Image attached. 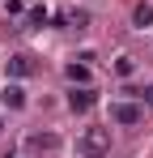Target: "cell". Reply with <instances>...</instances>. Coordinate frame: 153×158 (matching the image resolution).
Here are the masks:
<instances>
[{
  "label": "cell",
  "mask_w": 153,
  "mask_h": 158,
  "mask_svg": "<svg viewBox=\"0 0 153 158\" xmlns=\"http://www.w3.org/2000/svg\"><path fill=\"white\" fill-rule=\"evenodd\" d=\"M76 154L81 158H106L111 154V128H85L76 137Z\"/></svg>",
  "instance_id": "obj_1"
},
{
  "label": "cell",
  "mask_w": 153,
  "mask_h": 158,
  "mask_svg": "<svg viewBox=\"0 0 153 158\" xmlns=\"http://www.w3.org/2000/svg\"><path fill=\"white\" fill-rule=\"evenodd\" d=\"M111 120H115V124H140V120H145V107H136V103H111Z\"/></svg>",
  "instance_id": "obj_2"
},
{
  "label": "cell",
  "mask_w": 153,
  "mask_h": 158,
  "mask_svg": "<svg viewBox=\"0 0 153 158\" xmlns=\"http://www.w3.org/2000/svg\"><path fill=\"white\" fill-rule=\"evenodd\" d=\"M94 103H98V94H94L89 85H73V94H68V107H73V111H89Z\"/></svg>",
  "instance_id": "obj_3"
},
{
  "label": "cell",
  "mask_w": 153,
  "mask_h": 158,
  "mask_svg": "<svg viewBox=\"0 0 153 158\" xmlns=\"http://www.w3.org/2000/svg\"><path fill=\"white\" fill-rule=\"evenodd\" d=\"M0 98H4V107H9V111H22V107H26L22 85H4V94H0Z\"/></svg>",
  "instance_id": "obj_4"
},
{
  "label": "cell",
  "mask_w": 153,
  "mask_h": 158,
  "mask_svg": "<svg viewBox=\"0 0 153 158\" xmlns=\"http://www.w3.org/2000/svg\"><path fill=\"white\" fill-rule=\"evenodd\" d=\"M9 73H13V77H30V73H34L30 56H9Z\"/></svg>",
  "instance_id": "obj_5"
},
{
  "label": "cell",
  "mask_w": 153,
  "mask_h": 158,
  "mask_svg": "<svg viewBox=\"0 0 153 158\" xmlns=\"http://www.w3.org/2000/svg\"><path fill=\"white\" fill-rule=\"evenodd\" d=\"M30 150H55V132H30Z\"/></svg>",
  "instance_id": "obj_6"
},
{
  "label": "cell",
  "mask_w": 153,
  "mask_h": 158,
  "mask_svg": "<svg viewBox=\"0 0 153 158\" xmlns=\"http://www.w3.org/2000/svg\"><path fill=\"white\" fill-rule=\"evenodd\" d=\"M132 22L145 30V26H153V4H136V13H132Z\"/></svg>",
  "instance_id": "obj_7"
},
{
  "label": "cell",
  "mask_w": 153,
  "mask_h": 158,
  "mask_svg": "<svg viewBox=\"0 0 153 158\" xmlns=\"http://www.w3.org/2000/svg\"><path fill=\"white\" fill-rule=\"evenodd\" d=\"M64 73H68V81H73V85H85V81H89V69H85V64H68Z\"/></svg>",
  "instance_id": "obj_8"
},
{
  "label": "cell",
  "mask_w": 153,
  "mask_h": 158,
  "mask_svg": "<svg viewBox=\"0 0 153 158\" xmlns=\"http://www.w3.org/2000/svg\"><path fill=\"white\" fill-rule=\"evenodd\" d=\"M115 73H119V77H132V73H136V60H132V56H119V60H115Z\"/></svg>",
  "instance_id": "obj_9"
},
{
  "label": "cell",
  "mask_w": 153,
  "mask_h": 158,
  "mask_svg": "<svg viewBox=\"0 0 153 158\" xmlns=\"http://www.w3.org/2000/svg\"><path fill=\"white\" fill-rule=\"evenodd\" d=\"M30 26H47V4H34L30 9Z\"/></svg>",
  "instance_id": "obj_10"
},
{
  "label": "cell",
  "mask_w": 153,
  "mask_h": 158,
  "mask_svg": "<svg viewBox=\"0 0 153 158\" xmlns=\"http://www.w3.org/2000/svg\"><path fill=\"white\" fill-rule=\"evenodd\" d=\"M124 94H132V98H140L145 107H153V85H145V90H124Z\"/></svg>",
  "instance_id": "obj_11"
},
{
  "label": "cell",
  "mask_w": 153,
  "mask_h": 158,
  "mask_svg": "<svg viewBox=\"0 0 153 158\" xmlns=\"http://www.w3.org/2000/svg\"><path fill=\"white\" fill-rule=\"evenodd\" d=\"M68 22H73L76 30H85V26H89V13H76V9H73V13H68Z\"/></svg>",
  "instance_id": "obj_12"
},
{
  "label": "cell",
  "mask_w": 153,
  "mask_h": 158,
  "mask_svg": "<svg viewBox=\"0 0 153 158\" xmlns=\"http://www.w3.org/2000/svg\"><path fill=\"white\" fill-rule=\"evenodd\" d=\"M0 128H4V120H0Z\"/></svg>",
  "instance_id": "obj_13"
}]
</instances>
